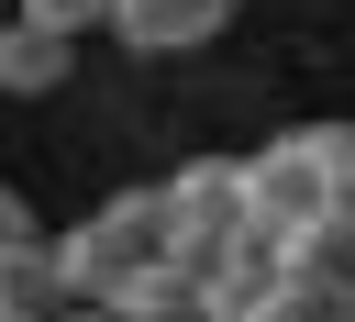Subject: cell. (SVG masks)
<instances>
[{"instance_id":"3","label":"cell","mask_w":355,"mask_h":322,"mask_svg":"<svg viewBox=\"0 0 355 322\" xmlns=\"http://www.w3.org/2000/svg\"><path fill=\"white\" fill-rule=\"evenodd\" d=\"M155 200H166V255H178V266H200V255H222L233 233H255L233 155H189L178 178H155Z\"/></svg>"},{"instance_id":"1","label":"cell","mask_w":355,"mask_h":322,"mask_svg":"<svg viewBox=\"0 0 355 322\" xmlns=\"http://www.w3.org/2000/svg\"><path fill=\"white\" fill-rule=\"evenodd\" d=\"M44 255H55V289H67V311H111L155 255H166V200L155 189H111L89 222H67V233H44Z\"/></svg>"},{"instance_id":"9","label":"cell","mask_w":355,"mask_h":322,"mask_svg":"<svg viewBox=\"0 0 355 322\" xmlns=\"http://www.w3.org/2000/svg\"><path fill=\"white\" fill-rule=\"evenodd\" d=\"M33 233V211H22V189H0V244H22Z\"/></svg>"},{"instance_id":"6","label":"cell","mask_w":355,"mask_h":322,"mask_svg":"<svg viewBox=\"0 0 355 322\" xmlns=\"http://www.w3.org/2000/svg\"><path fill=\"white\" fill-rule=\"evenodd\" d=\"M277 266H288V278H322V289L355 300V200H322L300 233H277Z\"/></svg>"},{"instance_id":"7","label":"cell","mask_w":355,"mask_h":322,"mask_svg":"<svg viewBox=\"0 0 355 322\" xmlns=\"http://www.w3.org/2000/svg\"><path fill=\"white\" fill-rule=\"evenodd\" d=\"M233 322H355V300L322 289V278H288V266H277V278L255 289V311H233Z\"/></svg>"},{"instance_id":"2","label":"cell","mask_w":355,"mask_h":322,"mask_svg":"<svg viewBox=\"0 0 355 322\" xmlns=\"http://www.w3.org/2000/svg\"><path fill=\"white\" fill-rule=\"evenodd\" d=\"M233 167H244V222H255L266 244H277V233H300L322 200H344V189H333V167H322V144H311V122H300V133H266V144H255V155H233Z\"/></svg>"},{"instance_id":"4","label":"cell","mask_w":355,"mask_h":322,"mask_svg":"<svg viewBox=\"0 0 355 322\" xmlns=\"http://www.w3.org/2000/svg\"><path fill=\"white\" fill-rule=\"evenodd\" d=\"M222 22H233V0H111V44H133V56H189Z\"/></svg>"},{"instance_id":"5","label":"cell","mask_w":355,"mask_h":322,"mask_svg":"<svg viewBox=\"0 0 355 322\" xmlns=\"http://www.w3.org/2000/svg\"><path fill=\"white\" fill-rule=\"evenodd\" d=\"M67 67H78V44H67V33H44V22H22V11H0V100H55V89H67Z\"/></svg>"},{"instance_id":"8","label":"cell","mask_w":355,"mask_h":322,"mask_svg":"<svg viewBox=\"0 0 355 322\" xmlns=\"http://www.w3.org/2000/svg\"><path fill=\"white\" fill-rule=\"evenodd\" d=\"M22 22H44V33H67V44H89V33H111V0H11Z\"/></svg>"},{"instance_id":"10","label":"cell","mask_w":355,"mask_h":322,"mask_svg":"<svg viewBox=\"0 0 355 322\" xmlns=\"http://www.w3.org/2000/svg\"><path fill=\"white\" fill-rule=\"evenodd\" d=\"M0 11H11V0H0Z\"/></svg>"}]
</instances>
